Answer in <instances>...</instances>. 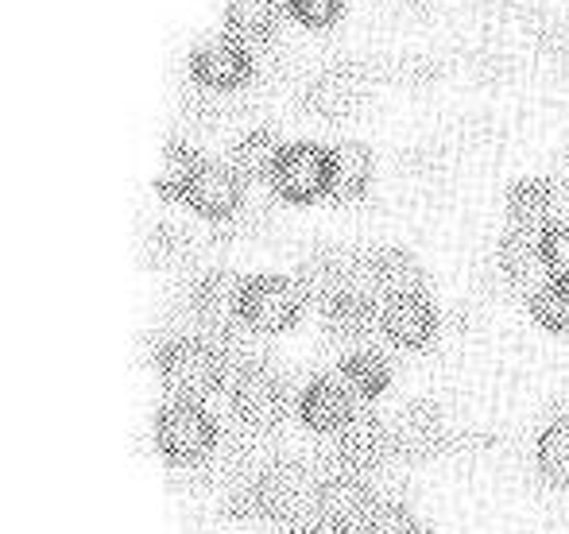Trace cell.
Masks as SVG:
<instances>
[{"label": "cell", "instance_id": "13", "mask_svg": "<svg viewBox=\"0 0 569 534\" xmlns=\"http://www.w3.org/2000/svg\"><path fill=\"white\" fill-rule=\"evenodd\" d=\"M338 437V453H333V461H338V468H352V473H368V468L383 465L388 457H396V450H391V430L383 419H376V414H357V419L349 422V426L341 430Z\"/></svg>", "mask_w": 569, "mask_h": 534}, {"label": "cell", "instance_id": "4", "mask_svg": "<svg viewBox=\"0 0 569 534\" xmlns=\"http://www.w3.org/2000/svg\"><path fill=\"white\" fill-rule=\"evenodd\" d=\"M229 411L244 430H276L291 411V387L268 364L229 380Z\"/></svg>", "mask_w": 569, "mask_h": 534}, {"label": "cell", "instance_id": "5", "mask_svg": "<svg viewBox=\"0 0 569 534\" xmlns=\"http://www.w3.org/2000/svg\"><path fill=\"white\" fill-rule=\"evenodd\" d=\"M330 174H333V163H330V148H326V143L295 140V143H283V155H279L271 187H276V194L287 198V202L307 205L330 194Z\"/></svg>", "mask_w": 569, "mask_h": 534}, {"label": "cell", "instance_id": "7", "mask_svg": "<svg viewBox=\"0 0 569 534\" xmlns=\"http://www.w3.org/2000/svg\"><path fill=\"white\" fill-rule=\"evenodd\" d=\"M256 59L248 43L232 36H213L190 51V78L206 90H237L252 78Z\"/></svg>", "mask_w": 569, "mask_h": 534}, {"label": "cell", "instance_id": "8", "mask_svg": "<svg viewBox=\"0 0 569 534\" xmlns=\"http://www.w3.org/2000/svg\"><path fill=\"white\" fill-rule=\"evenodd\" d=\"M380 333L396 349H427L438 337V306L430 302L427 291L383 299Z\"/></svg>", "mask_w": 569, "mask_h": 534}, {"label": "cell", "instance_id": "25", "mask_svg": "<svg viewBox=\"0 0 569 534\" xmlns=\"http://www.w3.org/2000/svg\"><path fill=\"white\" fill-rule=\"evenodd\" d=\"M535 465L550 488H569V419H550L535 437Z\"/></svg>", "mask_w": 569, "mask_h": 534}, {"label": "cell", "instance_id": "14", "mask_svg": "<svg viewBox=\"0 0 569 534\" xmlns=\"http://www.w3.org/2000/svg\"><path fill=\"white\" fill-rule=\"evenodd\" d=\"M500 268H503V275L511 279V286H519V291L531 299V294L550 279L539 229H511L508 225V233H503V241H500Z\"/></svg>", "mask_w": 569, "mask_h": 534}, {"label": "cell", "instance_id": "1", "mask_svg": "<svg viewBox=\"0 0 569 534\" xmlns=\"http://www.w3.org/2000/svg\"><path fill=\"white\" fill-rule=\"evenodd\" d=\"M159 376L174 400L206 403L229 384L226 361L210 337H174L159 353Z\"/></svg>", "mask_w": 569, "mask_h": 534}, {"label": "cell", "instance_id": "18", "mask_svg": "<svg viewBox=\"0 0 569 534\" xmlns=\"http://www.w3.org/2000/svg\"><path fill=\"white\" fill-rule=\"evenodd\" d=\"M503 210H508V225L511 229H547L555 221V210H558V198H555V187L539 174H523L508 187L503 194Z\"/></svg>", "mask_w": 569, "mask_h": 534}, {"label": "cell", "instance_id": "30", "mask_svg": "<svg viewBox=\"0 0 569 534\" xmlns=\"http://www.w3.org/2000/svg\"><path fill=\"white\" fill-rule=\"evenodd\" d=\"M299 534H345V531H338L333 523H326V520H310V523H302Z\"/></svg>", "mask_w": 569, "mask_h": 534}, {"label": "cell", "instance_id": "26", "mask_svg": "<svg viewBox=\"0 0 569 534\" xmlns=\"http://www.w3.org/2000/svg\"><path fill=\"white\" fill-rule=\"evenodd\" d=\"M527 302H531V314L542 330L569 333V275H550Z\"/></svg>", "mask_w": 569, "mask_h": 534}, {"label": "cell", "instance_id": "15", "mask_svg": "<svg viewBox=\"0 0 569 534\" xmlns=\"http://www.w3.org/2000/svg\"><path fill=\"white\" fill-rule=\"evenodd\" d=\"M322 325L338 341H365L372 330H380V306L368 286H349L322 306Z\"/></svg>", "mask_w": 569, "mask_h": 534}, {"label": "cell", "instance_id": "11", "mask_svg": "<svg viewBox=\"0 0 569 534\" xmlns=\"http://www.w3.org/2000/svg\"><path fill=\"white\" fill-rule=\"evenodd\" d=\"M299 419L315 434H341L357 419V395L333 376H318L302 387L299 395Z\"/></svg>", "mask_w": 569, "mask_h": 534}, {"label": "cell", "instance_id": "2", "mask_svg": "<svg viewBox=\"0 0 569 534\" xmlns=\"http://www.w3.org/2000/svg\"><path fill=\"white\" fill-rule=\"evenodd\" d=\"M221 426L202 403L190 400H171L159 406L156 414V450L163 453L171 465L194 468L202 461H210L218 453Z\"/></svg>", "mask_w": 569, "mask_h": 534}, {"label": "cell", "instance_id": "10", "mask_svg": "<svg viewBox=\"0 0 569 534\" xmlns=\"http://www.w3.org/2000/svg\"><path fill=\"white\" fill-rule=\"evenodd\" d=\"M240 294H244V279L232 271H206L190 291V310H194L198 325L210 330V337L240 325Z\"/></svg>", "mask_w": 569, "mask_h": 534}, {"label": "cell", "instance_id": "22", "mask_svg": "<svg viewBox=\"0 0 569 534\" xmlns=\"http://www.w3.org/2000/svg\"><path fill=\"white\" fill-rule=\"evenodd\" d=\"M391 361L380 353V349H352L341 361V384L357 395L360 403H376L383 392L391 387Z\"/></svg>", "mask_w": 569, "mask_h": 534}, {"label": "cell", "instance_id": "24", "mask_svg": "<svg viewBox=\"0 0 569 534\" xmlns=\"http://www.w3.org/2000/svg\"><path fill=\"white\" fill-rule=\"evenodd\" d=\"M287 8L279 0H229L226 4V36L240 39V43H256L268 39L279 28V16Z\"/></svg>", "mask_w": 569, "mask_h": 534}, {"label": "cell", "instance_id": "29", "mask_svg": "<svg viewBox=\"0 0 569 534\" xmlns=\"http://www.w3.org/2000/svg\"><path fill=\"white\" fill-rule=\"evenodd\" d=\"M542 256H547L550 275H569V221L555 218L542 229Z\"/></svg>", "mask_w": 569, "mask_h": 534}, {"label": "cell", "instance_id": "19", "mask_svg": "<svg viewBox=\"0 0 569 534\" xmlns=\"http://www.w3.org/2000/svg\"><path fill=\"white\" fill-rule=\"evenodd\" d=\"M299 286L307 294V302H318L326 306L330 299H338L341 291L357 286V264L345 260L341 252H315L299 264Z\"/></svg>", "mask_w": 569, "mask_h": 534}, {"label": "cell", "instance_id": "6", "mask_svg": "<svg viewBox=\"0 0 569 534\" xmlns=\"http://www.w3.org/2000/svg\"><path fill=\"white\" fill-rule=\"evenodd\" d=\"M372 507L376 500L365 484V473H352V468H333L315 488V520L333 523L338 531H360Z\"/></svg>", "mask_w": 569, "mask_h": 534}, {"label": "cell", "instance_id": "16", "mask_svg": "<svg viewBox=\"0 0 569 534\" xmlns=\"http://www.w3.org/2000/svg\"><path fill=\"white\" fill-rule=\"evenodd\" d=\"M330 198L333 202H357V198L368 194L376 174V155L365 140H338L330 148Z\"/></svg>", "mask_w": 569, "mask_h": 534}, {"label": "cell", "instance_id": "31", "mask_svg": "<svg viewBox=\"0 0 569 534\" xmlns=\"http://www.w3.org/2000/svg\"><path fill=\"white\" fill-rule=\"evenodd\" d=\"M279 4H283V8H287V0H279Z\"/></svg>", "mask_w": 569, "mask_h": 534}, {"label": "cell", "instance_id": "12", "mask_svg": "<svg viewBox=\"0 0 569 534\" xmlns=\"http://www.w3.org/2000/svg\"><path fill=\"white\" fill-rule=\"evenodd\" d=\"M190 210L206 221H226L244 205V179L232 163H218V159H206V167L198 171L194 187L187 194Z\"/></svg>", "mask_w": 569, "mask_h": 534}, {"label": "cell", "instance_id": "23", "mask_svg": "<svg viewBox=\"0 0 569 534\" xmlns=\"http://www.w3.org/2000/svg\"><path fill=\"white\" fill-rule=\"evenodd\" d=\"M360 101V74L352 67H330L310 82L307 105L322 117H345Z\"/></svg>", "mask_w": 569, "mask_h": 534}, {"label": "cell", "instance_id": "9", "mask_svg": "<svg viewBox=\"0 0 569 534\" xmlns=\"http://www.w3.org/2000/svg\"><path fill=\"white\" fill-rule=\"evenodd\" d=\"M391 430V450L403 461H430L435 453L446 450V414L435 403H411L388 422Z\"/></svg>", "mask_w": 569, "mask_h": 534}, {"label": "cell", "instance_id": "3", "mask_svg": "<svg viewBox=\"0 0 569 534\" xmlns=\"http://www.w3.org/2000/svg\"><path fill=\"white\" fill-rule=\"evenodd\" d=\"M307 310V294H302L299 279L291 275H248L244 294H240V318L252 325L256 333L271 337V333L291 330Z\"/></svg>", "mask_w": 569, "mask_h": 534}, {"label": "cell", "instance_id": "28", "mask_svg": "<svg viewBox=\"0 0 569 534\" xmlns=\"http://www.w3.org/2000/svg\"><path fill=\"white\" fill-rule=\"evenodd\" d=\"M287 12L302 23V28H333L345 12V0H287Z\"/></svg>", "mask_w": 569, "mask_h": 534}, {"label": "cell", "instance_id": "20", "mask_svg": "<svg viewBox=\"0 0 569 534\" xmlns=\"http://www.w3.org/2000/svg\"><path fill=\"white\" fill-rule=\"evenodd\" d=\"M206 167L202 151L187 140H167L163 155H159L156 167V190L167 198V202H187L190 187H194L198 171Z\"/></svg>", "mask_w": 569, "mask_h": 534}, {"label": "cell", "instance_id": "17", "mask_svg": "<svg viewBox=\"0 0 569 534\" xmlns=\"http://www.w3.org/2000/svg\"><path fill=\"white\" fill-rule=\"evenodd\" d=\"M365 271H368V291L383 294V299L427 291V268H422L407 249H380L365 264Z\"/></svg>", "mask_w": 569, "mask_h": 534}, {"label": "cell", "instance_id": "27", "mask_svg": "<svg viewBox=\"0 0 569 534\" xmlns=\"http://www.w3.org/2000/svg\"><path fill=\"white\" fill-rule=\"evenodd\" d=\"M357 534H430V531L407 504H376Z\"/></svg>", "mask_w": 569, "mask_h": 534}, {"label": "cell", "instance_id": "21", "mask_svg": "<svg viewBox=\"0 0 569 534\" xmlns=\"http://www.w3.org/2000/svg\"><path fill=\"white\" fill-rule=\"evenodd\" d=\"M279 155H283V140L271 129H248L244 135H237L229 151V163L240 171L244 182H271L276 179Z\"/></svg>", "mask_w": 569, "mask_h": 534}]
</instances>
